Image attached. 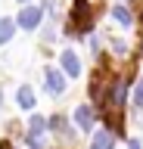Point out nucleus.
I'll return each mask as SVG.
<instances>
[{
  "instance_id": "nucleus-1",
  "label": "nucleus",
  "mask_w": 143,
  "mask_h": 149,
  "mask_svg": "<svg viewBox=\"0 0 143 149\" xmlns=\"http://www.w3.org/2000/svg\"><path fill=\"white\" fill-rule=\"evenodd\" d=\"M124 90H128V81L124 78H118V81L109 87V96L103 100V106H106V112H109V118H115L118 121V115H121V102H124Z\"/></svg>"
},
{
  "instance_id": "nucleus-2",
  "label": "nucleus",
  "mask_w": 143,
  "mask_h": 149,
  "mask_svg": "<svg viewBox=\"0 0 143 149\" xmlns=\"http://www.w3.org/2000/svg\"><path fill=\"white\" fill-rule=\"evenodd\" d=\"M72 25L78 31H84L90 25V0H75V6H72Z\"/></svg>"
},
{
  "instance_id": "nucleus-3",
  "label": "nucleus",
  "mask_w": 143,
  "mask_h": 149,
  "mask_svg": "<svg viewBox=\"0 0 143 149\" xmlns=\"http://www.w3.org/2000/svg\"><path fill=\"white\" fill-rule=\"evenodd\" d=\"M40 16H44V13H40L38 6H25L19 13V19H16V25H22V28H38L40 25Z\"/></svg>"
},
{
  "instance_id": "nucleus-4",
  "label": "nucleus",
  "mask_w": 143,
  "mask_h": 149,
  "mask_svg": "<svg viewBox=\"0 0 143 149\" xmlns=\"http://www.w3.org/2000/svg\"><path fill=\"white\" fill-rule=\"evenodd\" d=\"M59 62H62V72H66L68 78H75V74H81V62H78V56L72 53V50H62V56H59Z\"/></svg>"
},
{
  "instance_id": "nucleus-5",
  "label": "nucleus",
  "mask_w": 143,
  "mask_h": 149,
  "mask_svg": "<svg viewBox=\"0 0 143 149\" xmlns=\"http://www.w3.org/2000/svg\"><path fill=\"white\" fill-rule=\"evenodd\" d=\"M44 74H47V90H50V93H62V90H66V74H62V72L47 68Z\"/></svg>"
},
{
  "instance_id": "nucleus-6",
  "label": "nucleus",
  "mask_w": 143,
  "mask_h": 149,
  "mask_svg": "<svg viewBox=\"0 0 143 149\" xmlns=\"http://www.w3.org/2000/svg\"><path fill=\"white\" fill-rule=\"evenodd\" d=\"M44 127H47V121L40 118V115H34V118H31V130H28V143L34 149H40V134H44Z\"/></svg>"
},
{
  "instance_id": "nucleus-7",
  "label": "nucleus",
  "mask_w": 143,
  "mask_h": 149,
  "mask_svg": "<svg viewBox=\"0 0 143 149\" xmlns=\"http://www.w3.org/2000/svg\"><path fill=\"white\" fill-rule=\"evenodd\" d=\"M112 146H115V137L109 130H100V134H93V140H90V149H112Z\"/></svg>"
},
{
  "instance_id": "nucleus-8",
  "label": "nucleus",
  "mask_w": 143,
  "mask_h": 149,
  "mask_svg": "<svg viewBox=\"0 0 143 149\" xmlns=\"http://www.w3.org/2000/svg\"><path fill=\"white\" fill-rule=\"evenodd\" d=\"M75 121H78V127H81V130H90V124H93V112H90V106H78Z\"/></svg>"
},
{
  "instance_id": "nucleus-9",
  "label": "nucleus",
  "mask_w": 143,
  "mask_h": 149,
  "mask_svg": "<svg viewBox=\"0 0 143 149\" xmlns=\"http://www.w3.org/2000/svg\"><path fill=\"white\" fill-rule=\"evenodd\" d=\"M112 19L118 22V25H124V28L134 22V19H131V13H128V6H112Z\"/></svg>"
},
{
  "instance_id": "nucleus-10",
  "label": "nucleus",
  "mask_w": 143,
  "mask_h": 149,
  "mask_svg": "<svg viewBox=\"0 0 143 149\" xmlns=\"http://www.w3.org/2000/svg\"><path fill=\"white\" fill-rule=\"evenodd\" d=\"M19 106L22 109H31L34 106V90L31 87H19Z\"/></svg>"
},
{
  "instance_id": "nucleus-11",
  "label": "nucleus",
  "mask_w": 143,
  "mask_h": 149,
  "mask_svg": "<svg viewBox=\"0 0 143 149\" xmlns=\"http://www.w3.org/2000/svg\"><path fill=\"white\" fill-rule=\"evenodd\" d=\"M13 31H16V22H13V19H3V22H0V44H6L13 37Z\"/></svg>"
},
{
  "instance_id": "nucleus-12",
  "label": "nucleus",
  "mask_w": 143,
  "mask_h": 149,
  "mask_svg": "<svg viewBox=\"0 0 143 149\" xmlns=\"http://www.w3.org/2000/svg\"><path fill=\"white\" fill-rule=\"evenodd\" d=\"M134 106H137V109H143V78L137 81V87H134Z\"/></svg>"
},
{
  "instance_id": "nucleus-13",
  "label": "nucleus",
  "mask_w": 143,
  "mask_h": 149,
  "mask_svg": "<svg viewBox=\"0 0 143 149\" xmlns=\"http://www.w3.org/2000/svg\"><path fill=\"white\" fill-rule=\"evenodd\" d=\"M131 149H140V140H131Z\"/></svg>"
},
{
  "instance_id": "nucleus-14",
  "label": "nucleus",
  "mask_w": 143,
  "mask_h": 149,
  "mask_svg": "<svg viewBox=\"0 0 143 149\" xmlns=\"http://www.w3.org/2000/svg\"><path fill=\"white\" fill-rule=\"evenodd\" d=\"M0 149H13V146H10V143H0Z\"/></svg>"
},
{
  "instance_id": "nucleus-15",
  "label": "nucleus",
  "mask_w": 143,
  "mask_h": 149,
  "mask_svg": "<svg viewBox=\"0 0 143 149\" xmlns=\"http://www.w3.org/2000/svg\"><path fill=\"white\" fill-rule=\"evenodd\" d=\"M22 3H25V0H22Z\"/></svg>"
}]
</instances>
